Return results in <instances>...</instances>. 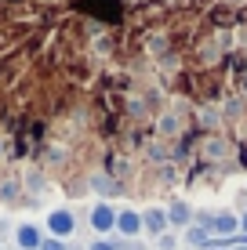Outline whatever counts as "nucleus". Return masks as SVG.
<instances>
[{"instance_id":"f257e3e1","label":"nucleus","mask_w":247,"mask_h":250,"mask_svg":"<svg viewBox=\"0 0 247 250\" xmlns=\"http://www.w3.org/2000/svg\"><path fill=\"white\" fill-rule=\"evenodd\" d=\"M76 229V218L69 210H51V218H47V232L55 239H62V236H69V232Z\"/></svg>"},{"instance_id":"f03ea898","label":"nucleus","mask_w":247,"mask_h":250,"mask_svg":"<svg viewBox=\"0 0 247 250\" xmlns=\"http://www.w3.org/2000/svg\"><path fill=\"white\" fill-rule=\"evenodd\" d=\"M91 225H95V232H113L116 229V210L109 203H98L91 210Z\"/></svg>"},{"instance_id":"7ed1b4c3","label":"nucleus","mask_w":247,"mask_h":250,"mask_svg":"<svg viewBox=\"0 0 247 250\" xmlns=\"http://www.w3.org/2000/svg\"><path fill=\"white\" fill-rule=\"evenodd\" d=\"M116 229H120L124 236H138V232H142V214L120 210V214H116Z\"/></svg>"},{"instance_id":"20e7f679","label":"nucleus","mask_w":247,"mask_h":250,"mask_svg":"<svg viewBox=\"0 0 247 250\" xmlns=\"http://www.w3.org/2000/svg\"><path fill=\"white\" fill-rule=\"evenodd\" d=\"M142 229H149V232H157V236H164L167 214H164V210H146V214H142Z\"/></svg>"},{"instance_id":"39448f33","label":"nucleus","mask_w":247,"mask_h":250,"mask_svg":"<svg viewBox=\"0 0 247 250\" xmlns=\"http://www.w3.org/2000/svg\"><path fill=\"white\" fill-rule=\"evenodd\" d=\"M207 225H211V229H215V232H218V236H233V232H236V229H240V221H236V218H233V214H218V218H211V221H207Z\"/></svg>"},{"instance_id":"423d86ee","label":"nucleus","mask_w":247,"mask_h":250,"mask_svg":"<svg viewBox=\"0 0 247 250\" xmlns=\"http://www.w3.org/2000/svg\"><path fill=\"white\" fill-rule=\"evenodd\" d=\"M40 239H44V236H40L37 225H22V229H19V247H22V250H37Z\"/></svg>"},{"instance_id":"0eeeda50","label":"nucleus","mask_w":247,"mask_h":250,"mask_svg":"<svg viewBox=\"0 0 247 250\" xmlns=\"http://www.w3.org/2000/svg\"><path fill=\"white\" fill-rule=\"evenodd\" d=\"M91 188H95L98 196H116V192H120V185H116L109 174H95V178H91Z\"/></svg>"},{"instance_id":"6e6552de","label":"nucleus","mask_w":247,"mask_h":250,"mask_svg":"<svg viewBox=\"0 0 247 250\" xmlns=\"http://www.w3.org/2000/svg\"><path fill=\"white\" fill-rule=\"evenodd\" d=\"M189 218H193V210L185 203H171L167 207V225H189Z\"/></svg>"},{"instance_id":"1a4fd4ad","label":"nucleus","mask_w":247,"mask_h":250,"mask_svg":"<svg viewBox=\"0 0 247 250\" xmlns=\"http://www.w3.org/2000/svg\"><path fill=\"white\" fill-rule=\"evenodd\" d=\"M185 239H189L193 247H207V243H211V239H207V229H189V232H185Z\"/></svg>"},{"instance_id":"9d476101","label":"nucleus","mask_w":247,"mask_h":250,"mask_svg":"<svg viewBox=\"0 0 247 250\" xmlns=\"http://www.w3.org/2000/svg\"><path fill=\"white\" fill-rule=\"evenodd\" d=\"M207 156H225V142L222 138H211L207 142Z\"/></svg>"},{"instance_id":"9b49d317","label":"nucleus","mask_w":247,"mask_h":250,"mask_svg":"<svg viewBox=\"0 0 247 250\" xmlns=\"http://www.w3.org/2000/svg\"><path fill=\"white\" fill-rule=\"evenodd\" d=\"M160 131L175 134V131H178V116H164V120H160Z\"/></svg>"},{"instance_id":"f8f14e48","label":"nucleus","mask_w":247,"mask_h":250,"mask_svg":"<svg viewBox=\"0 0 247 250\" xmlns=\"http://www.w3.org/2000/svg\"><path fill=\"white\" fill-rule=\"evenodd\" d=\"M37 250H66V243H62V239H40Z\"/></svg>"},{"instance_id":"ddd939ff","label":"nucleus","mask_w":247,"mask_h":250,"mask_svg":"<svg viewBox=\"0 0 247 250\" xmlns=\"http://www.w3.org/2000/svg\"><path fill=\"white\" fill-rule=\"evenodd\" d=\"M160 247H164V250H175V236H160Z\"/></svg>"},{"instance_id":"4468645a","label":"nucleus","mask_w":247,"mask_h":250,"mask_svg":"<svg viewBox=\"0 0 247 250\" xmlns=\"http://www.w3.org/2000/svg\"><path fill=\"white\" fill-rule=\"evenodd\" d=\"M91 250H124V247H113V243H95Z\"/></svg>"},{"instance_id":"2eb2a0df","label":"nucleus","mask_w":247,"mask_h":250,"mask_svg":"<svg viewBox=\"0 0 247 250\" xmlns=\"http://www.w3.org/2000/svg\"><path fill=\"white\" fill-rule=\"evenodd\" d=\"M240 229H244V232H247V214H244V218H240Z\"/></svg>"},{"instance_id":"dca6fc26","label":"nucleus","mask_w":247,"mask_h":250,"mask_svg":"<svg viewBox=\"0 0 247 250\" xmlns=\"http://www.w3.org/2000/svg\"><path fill=\"white\" fill-rule=\"evenodd\" d=\"M244 250H247V247H244Z\"/></svg>"}]
</instances>
